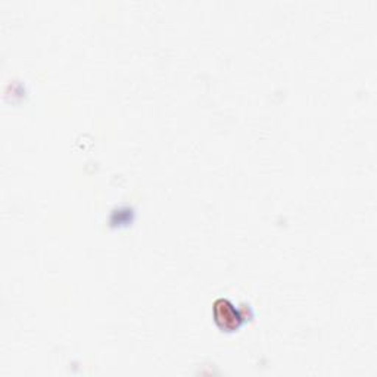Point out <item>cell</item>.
<instances>
[{"label": "cell", "mask_w": 377, "mask_h": 377, "mask_svg": "<svg viewBox=\"0 0 377 377\" xmlns=\"http://www.w3.org/2000/svg\"><path fill=\"white\" fill-rule=\"evenodd\" d=\"M214 315L221 329L233 330L241 323V315L227 299H218L214 304Z\"/></svg>", "instance_id": "6da1fadb"}]
</instances>
